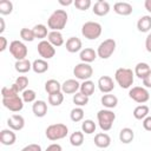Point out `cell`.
I'll return each mask as SVG.
<instances>
[{"mask_svg":"<svg viewBox=\"0 0 151 151\" xmlns=\"http://www.w3.org/2000/svg\"><path fill=\"white\" fill-rule=\"evenodd\" d=\"M73 76L77 80H90V78L93 76V68L90 64L86 63H79L73 68Z\"/></svg>","mask_w":151,"mask_h":151,"instance_id":"cell-8","label":"cell"},{"mask_svg":"<svg viewBox=\"0 0 151 151\" xmlns=\"http://www.w3.org/2000/svg\"><path fill=\"white\" fill-rule=\"evenodd\" d=\"M98 54H97V51H94L93 48L91 47H85L83 48L80 52H79V58L81 60V63H86V64H90L92 61H94L97 59Z\"/></svg>","mask_w":151,"mask_h":151,"instance_id":"cell-20","label":"cell"},{"mask_svg":"<svg viewBox=\"0 0 151 151\" xmlns=\"http://www.w3.org/2000/svg\"><path fill=\"white\" fill-rule=\"evenodd\" d=\"M73 5L79 9V11H86L91 7L92 2L91 0H74Z\"/></svg>","mask_w":151,"mask_h":151,"instance_id":"cell-43","label":"cell"},{"mask_svg":"<svg viewBox=\"0 0 151 151\" xmlns=\"http://www.w3.org/2000/svg\"><path fill=\"white\" fill-rule=\"evenodd\" d=\"M97 125L92 119H85L81 123V131L86 134H92L93 132H96Z\"/></svg>","mask_w":151,"mask_h":151,"instance_id":"cell-35","label":"cell"},{"mask_svg":"<svg viewBox=\"0 0 151 151\" xmlns=\"http://www.w3.org/2000/svg\"><path fill=\"white\" fill-rule=\"evenodd\" d=\"M14 84L17 85V87L19 88V91L22 92V91L27 90V86H28V78H27L26 76H19V77L15 79V83H14Z\"/></svg>","mask_w":151,"mask_h":151,"instance_id":"cell-42","label":"cell"},{"mask_svg":"<svg viewBox=\"0 0 151 151\" xmlns=\"http://www.w3.org/2000/svg\"><path fill=\"white\" fill-rule=\"evenodd\" d=\"M134 139V131L131 127H123L119 132V140L123 144H130Z\"/></svg>","mask_w":151,"mask_h":151,"instance_id":"cell-26","label":"cell"},{"mask_svg":"<svg viewBox=\"0 0 151 151\" xmlns=\"http://www.w3.org/2000/svg\"><path fill=\"white\" fill-rule=\"evenodd\" d=\"M114 80L122 88H131L134 81V72L127 67H119L114 72Z\"/></svg>","mask_w":151,"mask_h":151,"instance_id":"cell-2","label":"cell"},{"mask_svg":"<svg viewBox=\"0 0 151 151\" xmlns=\"http://www.w3.org/2000/svg\"><path fill=\"white\" fill-rule=\"evenodd\" d=\"M45 134H46V138L48 140H52V142L60 140L68 134V127L63 123L51 124L46 127Z\"/></svg>","mask_w":151,"mask_h":151,"instance_id":"cell-3","label":"cell"},{"mask_svg":"<svg viewBox=\"0 0 151 151\" xmlns=\"http://www.w3.org/2000/svg\"><path fill=\"white\" fill-rule=\"evenodd\" d=\"M45 91L47 92V94L61 92V84L57 79H48L45 83Z\"/></svg>","mask_w":151,"mask_h":151,"instance_id":"cell-28","label":"cell"},{"mask_svg":"<svg viewBox=\"0 0 151 151\" xmlns=\"http://www.w3.org/2000/svg\"><path fill=\"white\" fill-rule=\"evenodd\" d=\"M47 40L54 46V47H59L64 45V37L61 34V32L59 31H51L47 35Z\"/></svg>","mask_w":151,"mask_h":151,"instance_id":"cell-25","label":"cell"},{"mask_svg":"<svg viewBox=\"0 0 151 151\" xmlns=\"http://www.w3.org/2000/svg\"><path fill=\"white\" fill-rule=\"evenodd\" d=\"M143 127L146 131H150L151 132V116H147L146 118L143 119Z\"/></svg>","mask_w":151,"mask_h":151,"instance_id":"cell-45","label":"cell"},{"mask_svg":"<svg viewBox=\"0 0 151 151\" xmlns=\"http://www.w3.org/2000/svg\"><path fill=\"white\" fill-rule=\"evenodd\" d=\"M84 113H85V112H84V110H83L81 107L76 106L74 109L71 110V112H70V118H71L72 122L78 123V122H81V120L84 119Z\"/></svg>","mask_w":151,"mask_h":151,"instance_id":"cell-38","label":"cell"},{"mask_svg":"<svg viewBox=\"0 0 151 151\" xmlns=\"http://www.w3.org/2000/svg\"><path fill=\"white\" fill-rule=\"evenodd\" d=\"M137 29L142 33H146L151 29V15H142L137 21Z\"/></svg>","mask_w":151,"mask_h":151,"instance_id":"cell-24","label":"cell"},{"mask_svg":"<svg viewBox=\"0 0 151 151\" xmlns=\"http://www.w3.org/2000/svg\"><path fill=\"white\" fill-rule=\"evenodd\" d=\"M32 29H33V33H34L35 39H40V41L41 40H45V38H47V35L50 33L47 31V26L44 25V24H38Z\"/></svg>","mask_w":151,"mask_h":151,"instance_id":"cell-31","label":"cell"},{"mask_svg":"<svg viewBox=\"0 0 151 151\" xmlns=\"http://www.w3.org/2000/svg\"><path fill=\"white\" fill-rule=\"evenodd\" d=\"M38 53L41 57V59L48 60L52 59L55 55V47L48 41V40H41L37 46Z\"/></svg>","mask_w":151,"mask_h":151,"instance_id":"cell-10","label":"cell"},{"mask_svg":"<svg viewBox=\"0 0 151 151\" xmlns=\"http://www.w3.org/2000/svg\"><path fill=\"white\" fill-rule=\"evenodd\" d=\"M103 27L97 21H86L81 26V34L87 40H96L101 35Z\"/></svg>","mask_w":151,"mask_h":151,"instance_id":"cell-5","label":"cell"},{"mask_svg":"<svg viewBox=\"0 0 151 151\" xmlns=\"http://www.w3.org/2000/svg\"><path fill=\"white\" fill-rule=\"evenodd\" d=\"M97 120H98L99 127L104 132L110 131L113 126L114 120H116V113L112 110H109V109L99 110L98 113H97Z\"/></svg>","mask_w":151,"mask_h":151,"instance_id":"cell-4","label":"cell"},{"mask_svg":"<svg viewBox=\"0 0 151 151\" xmlns=\"http://www.w3.org/2000/svg\"><path fill=\"white\" fill-rule=\"evenodd\" d=\"M100 103H101V105H103L105 109L112 110V109H114V107L118 105V98H117L114 94L106 93V94H103V96H101Z\"/></svg>","mask_w":151,"mask_h":151,"instance_id":"cell-22","label":"cell"},{"mask_svg":"<svg viewBox=\"0 0 151 151\" xmlns=\"http://www.w3.org/2000/svg\"><path fill=\"white\" fill-rule=\"evenodd\" d=\"M19 88L17 87L15 84H12V85H8V86H4L1 88V96L2 98H11V97H14V96H19Z\"/></svg>","mask_w":151,"mask_h":151,"instance_id":"cell-33","label":"cell"},{"mask_svg":"<svg viewBox=\"0 0 151 151\" xmlns=\"http://www.w3.org/2000/svg\"><path fill=\"white\" fill-rule=\"evenodd\" d=\"M65 46H66L67 52H70V53H77V52H80L83 50V42L77 37H70L66 40Z\"/></svg>","mask_w":151,"mask_h":151,"instance_id":"cell-18","label":"cell"},{"mask_svg":"<svg viewBox=\"0 0 151 151\" xmlns=\"http://www.w3.org/2000/svg\"><path fill=\"white\" fill-rule=\"evenodd\" d=\"M110 11H111V6L105 0H98L92 6V12L98 17H105L109 14Z\"/></svg>","mask_w":151,"mask_h":151,"instance_id":"cell-15","label":"cell"},{"mask_svg":"<svg viewBox=\"0 0 151 151\" xmlns=\"http://www.w3.org/2000/svg\"><path fill=\"white\" fill-rule=\"evenodd\" d=\"M68 20V14L65 9H55L47 19V27L51 31H61L65 28Z\"/></svg>","mask_w":151,"mask_h":151,"instance_id":"cell-1","label":"cell"},{"mask_svg":"<svg viewBox=\"0 0 151 151\" xmlns=\"http://www.w3.org/2000/svg\"><path fill=\"white\" fill-rule=\"evenodd\" d=\"M94 145L99 149H106L111 145V137L106 132H99L94 136Z\"/></svg>","mask_w":151,"mask_h":151,"instance_id":"cell-19","label":"cell"},{"mask_svg":"<svg viewBox=\"0 0 151 151\" xmlns=\"http://www.w3.org/2000/svg\"><path fill=\"white\" fill-rule=\"evenodd\" d=\"M9 53L12 54V57L17 60H24L26 59L27 54H28V48L25 45V42L20 41V40H13L9 44Z\"/></svg>","mask_w":151,"mask_h":151,"instance_id":"cell-7","label":"cell"},{"mask_svg":"<svg viewBox=\"0 0 151 151\" xmlns=\"http://www.w3.org/2000/svg\"><path fill=\"white\" fill-rule=\"evenodd\" d=\"M116 47H117V44H116L114 39H112V38L105 39L104 41H101L99 44V46L97 48V54L101 59H109L114 53Z\"/></svg>","mask_w":151,"mask_h":151,"instance_id":"cell-6","label":"cell"},{"mask_svg":"<svg viewBox=\"0 0 151 151\" xmlns=\"http://www.w3.org/2000/svg\"><path fill=\"white\" fill-rule=\"evenodd\" d=\"M14 68L19 73H27L32 70V63L27 58L24 60H17L14 64Z\"/></svg>","mask_w":151,"mask_h":151,"instance_id":"cell-30","label":"cell"},{"mask_svg":"<svg viewBox=\"0 0 151 151\" xmlns=\"http://www.w3.org/2000/svg\"><path fill=\"white\" fill-rule=\"evenodd\" d=\"M145 48L149 53H151V33H149L145 38Z\"/></svg>","mask_w":151,"mask_h":151,"instance_id":"cell-48","label":"cell"},{"mask_svg":"<svg viewBox=\"0 0 151 151\" xmlns=\"http://www.w3.org/2000/svg\"><path fill=\"white\" fill-rule=\"evenodd\" d=\"M20 38L24 41H29V42L35 39L34 33H33V29L32 28H27V27H24V28L20 29Z\"/></svg>","mask_w":151,"mask_h":151,"instance_id":"cell-41","label":"cell"},{"mask_svg":"<svg viewBox=\"0 0 151 151\" xmlns=\"http://www.w3.org/2000/svg\"><path fill=\"white\" fill-rule=\"evenodd\" d=\"M21 98H22L24 103H34V101H35V98H37V93H35L34 90L27 88V90L22 91Z\"/></svg>","mask_w":151,"mask_h":151,"instance_id":"cell-40","label":"cell"},{"mask_svg":"<svg viewBox=\"0 0 151 151\" xmlns=\"http://www.w3.org/2000/svg\"><path fill=\"white\" fill-rule=\"evenodd\" d=\"M144 7L149 13H151V0H145L144 1Z\"/></svg>","mask_w":151,"mask_h":151,"instance_id":"cell-50","label":"cell"},{"mask_svg":"<svg viewBox=\"0 0 151 151\" xmlns=\"http://www.w3.org/2000/svg\"><path fill=\"white\" fill-rule=\"evenodd\" d=\"M17 140V134H15V131L11 130V129H4L1 130L0 132V143L2 145H6V146H9V145H13Z\"/></svg>","mask_w":151,"mask_h":151,"instance_id":"cell-16","label":"cell"},{"mask_svg":"<svg viewBox=\"0 0 151 151\" xmlns=\"http://www.w3.org/2000/svg\"><path fill=\"white\" fill-rule=\"evenodd\" d=\"M64 101V93L63 92H57L48 94V104L52 106H59Z\"/></svg>","mask_w":151,"mask_h":151,"instance_id":"cell-37","label":"cell"},{"mask_svg":"<svg viewBox=\"0 0 151 151\" xmlns=\"http://www.w3.org/2000/svg\"><path fill=\"white\" fill-rule=\"evenodd\" d=\"M20 151H42V150H41V146L39 144L32 143V144H28V145L24 146Z\"/></svg>","mask_w":151,"mask_h":151,"instance_id":"cell-44","label":"cell"},{"mask_svg":"<svg viewBox=\"0 0 151 151\" xmlns=\"http://www.w3.org/2000/svg\"><path fill=\"white\" fill-rule=\"evenodd\" d=\"M2 105L12 112H20L24 109V100L20 96H14L11 98H2Z\"/></svg>","mask_w":151,"mask_h":151,"instance_id":"cell-11","label":"cell"},{"mask_svg":"<svg viewBox=\"0 0 151 151\" xmlns=\"http://www.w3.org/2000/svg\"><path fill=\"white\" fill-rule=\"evenodd\" d=\"M13 12V2L9 0H1L0 1V14L7 15Z\"/></svg>","mask_w":151,"mask_h":151,"instance_id":"cell-39","label":"cell"},{"mask_svg":"<svg viewBox=\"0 0 151 151\" xmlns=\"http://www.w3.org/2000/svg\"><path fill=\"white\" fill-rule=\"evenodd\" d=\"M129 97L138 104H144L150 99V93L144 86H132L129 91Z\"/></svg>","mask_w":151,"mask_h":151,"instance_id":"cell-9","label":"cell"},{"mask_svg":"<svg viewBox=\"0 0 151 151\" xmlns=\"http://www.w3.org/2000/svg\"><path fill=\"white\" fill-rule=\"evenodd\" d=\"M70 143L72 146H81L84 143V132L83 131H74L70 134Z\"/></svg>","mask_w":151,"mask_h":151,"instance_id":"cell-34","label":"cell"},{"mask_svg":"<svg viewBox=\"0 0 151 151\" xmlns=\"http://www.w3.org/2000/svg\"><path fill=\"white\" fill-rule=\"evenodd\" d=\"M113 11L119 14V15H123V17H126V15H130L133 11L132 8V5L130 2H126V1H118L113 5Z\"/></svg>","mask_w":151,"mask_h":151,"instance_id":"cell-17","label":"cell"},{"mask_svg":"<svg viewBox=\"0 0 151 151\" xmlns=\"http://www.w3.org/2000/svg\"><path fill=\"white\" fill-rule=\"evenodd\" d=\"M80 90V84L77 79H67L61 84V92L64 94H76Z\"/></svg>","mask_w":151,"mask_h":151,"instance_id":"cell-13","label":"cell"},{"mask_svg":"<svg viewBox=\"0 0 151 151\" xmlns=\"http://www.w3.org/2000/svg\"><path fill=\"white\" fill-rule=\"evenodd\" d=\"M98 88L101 93L106 94V93H111L114 88V81L110 76H101L98 79Z\"/></svg>","mask_w":151,"mask_h":151,"instance_id":"cell-12","label":"cell"},{"mask_svg":"<svg viewBox=\"0 0 151 151\" xmlns=\"http://www.w3.org/2000/svg\"><path fill=\"white\" fill-rule=\"evenodd\" d=\"M45 151H63V147H61L60 144H58V143H53V144L48 145V146L46 147Z\"/></svg>","mask_w":151,"mask_h":151,"instance_id":"cell-46","label":"cell"},{"mask_svg":"<svg viewBox=\"0 0 151 151\" xmlns=\"http://www.w3.org/2000/svg\"><path fill=\"white\" fill-rule=\"evenodd\" d=\"M7 45H8V41H7L6 37L0 35V52H4L7 48Z\"/></svg>","mask_w":151,"mask_h":151,"instance_id":"cell-47","label":"cell"},{"mask_svg":"<svg viewBox=\"0 0 151 151\" xmlns=\"http://www.w3.org/2000/svg\"><path fill=\"white\" fill-rule=\"evenodd\" d=\"M7 125L13 131H21L25 127V119L21 114H12L7 119Z\"/></svg>","mask_w":151,"mask_h":151,"instance_id":"cell-14","label":"cell"},{"mask_svg":"<svg viewBox=\"0 0 151 151\" xmlns=\"http://www.w3.org/2000/svg\"><path fill=\"white\" fill-rule=\"evenodd\" d=\"M48 66H50V65H48L47 60L41 59V58L35 59V60L32 63V70H33L35 73H38V74L45 73V72L48 70Z\"/></svg>","mask_w":151,"mask_h":151,"instance_id":"cell-27","label":"cell"},{"mask_svg":"<svg viewBox=\"0 0 151 151\" xmlns=\"http://www.w3.org/2000/svg\"><path fill=\"white\" fill-rule=\"evenodd\" d=\"M149 112H150L149 106L145 105V104H140V105H138V106L134 107L132 114H133V117H134L136 119H138V120H143L144 118H146V117L149 116Z\"/></svg>","mask_w":151,"mask_h":151,"instance_id":"cell-29","label":"cell"},{"mask_svg":"<svg viewBox=\"0 0 151 151\" xmlns=\"http://www.w3.org/2000/svg\"><path fill=\"white\" fill-rule=\"evenodd\" d=\"M151 71V67L149 66V64L146 63H138L136 66H134V76L139 79H145L147 77V74L150 73Z\"/></svg>","mask_w":151,"mask_h":151,"instance_id":"cell-23","label":"cell"},{"mask_svg":"<svg viewBox=\"0 0 151 151\" xmlns=\"http://www.w3.org/2000/svg\"><path fill=\"white\" fill-rule=\"evenodd\" d=\"M74 1H72V0H67V1H64V0H59V4L60 5H63V6H70V5H72Z\"/></svg>","mask_w":151,"mask_h":151,"instance_id":"cell-52","label":"cell"},{"mask_svg":"<svg viewBox=\"0 0 151 151\" xmlns=\"http://www.w3.org/2000/svg\"><path fill=\"white\" fill-rule=\"evenodd\" d=\"M5 29H6V26H5V19H4V18H0V33H4Z\"/></svg>","mask_w":151,"mask_h":151,"instance_id":"cell-51","label":"cell"},{"mask_svg":"<svg viewBox=\"0 0 151 151\" xmlns=\"http://www.w3.org/2000/svg\"><path fill=\"white\" fill-rule=\"evenodd\" d=\"M32 112L38 118L45 117L47 113V103L45 100H35L32 105Z\"/></svg>","mask_w":151,"mask_h":151,"instance_id":"cell-21","label":"cell"},{"mask_svg":"<svg viewBox=\"0 0 151 151\" xmlns=\"http://www.w3.org/2000/svg\"><path fill=\"white\" fill-rule=\"evenodd\" d=\"M88 98L90 97H86L85 94H83L81 92H77L76 94H73V98H72V101L76 106L78 107H81V106H85L88 104Z\"/></svg>","mask_w":151,"mask_h":151,"instance_id":"cell-36","label":"cell"},{"mask_svg":"<svg viewBox=\"0 0 151 151\" xmlns=\"http://www.w3.org/2000/svg\"><path fill=\"white\" fill-rule=\"evenodd\" d=\"M143 85H144V87H146V88L151 87V71H150V73L147 74V77H146L145 79H143Z\"/></svg>","mask_w":151,"mask_h":151,"instance_id":"cell-49","label":"cell"},{"mask_svg":"<svg viewBox=\"0 0 151 151\" xmlns=\"http://www.w3.org/2000/svg\"><path fill=\"white\" fill-rule=\"evenodd\" d=\"M94 88H96V85H94V83L92 80H85V81H83L80 84L79 92H81L86 97H91L94 93Z\"/></svg>","mask_w":151,"mask_h":151,"instance_id":"cell-32","label":"cell"}]
</instances>
